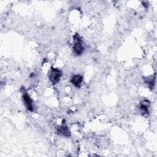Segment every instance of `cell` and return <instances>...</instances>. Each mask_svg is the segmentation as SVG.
I'll use <instances>...</instances> for the list:
<instances>
[{"instance_id": "6da1fadb", "label": "cell", "mask_w": 157, "mask_h": 157, "mask_svg": "<svg viewBox=\"0 0 157 157\" xmlns=\"http://www.w3.org/2000/svg\"><path fill=\"white\" fill-rule=\"evenodd\" d=\"M84 51V47L82 45V40L79 36L76 34L74 37L73 51L76 55H81Z\"/></svg>"}, {"instance_id": "7a4b0ae2", "label": "cell", "mask_w": 157, "mask_h": 157, "mask_svg": "<svg viewBox=\"0 0 157 157\" xmlns=\"http://www.w3.org/2000/svg\"><path fill=\"white\" fill-rule=\"evenodd\" d=\"M61 75L62 73L60 69L57 68H52L49 72V79L53 84H56L60 81Z\"/></svg>"}, {"instance_id": "3957f363", "label": "cell", "mask_w": 157, "mask_h": 157, "mask_svg": "<svg viewBox=\"0 0 157 157\" xmlns=\"http://www.w3.org/2000/svg\"><path fill=\"white\" fill-rule=\"evenodd\" d=\"M23 99L24 101V103L26 107V108L32 111L33 110V101L31 99V98L29 96V95L26 93H24L23 95Z\"/></svg>"}, {"instance_id": "277c9868", "label": "cell", "mask_w": 157, "mask_h": 157, "mask_svg": "<svg viewBox=\"0 0 157 157\" xmlns=\"http://www.w3.org/2000/svg\"><path fill=\"white\" fill-rule=\"evenodd\" d=\"M82 81H83V77L80 75H74L71 79V83L77 87L81 86Z\"/></svg>"}, {"instance_id": "5b68a950", "label": "cell", "mask_w": 157, "mask_h": 157, "mask_svg": "<svg viewBox=\"0 0 157 157\" xmlns=\"http://www.w3.org/2000/svg\"><path fill=\"white\" fill-rule=\"evenodd\" d=\"M139 108L142 115H147L148 114V103L147 101H144L143 102H142Z\"/></svg>"}, {"instance_id": "8992f818", "label": "cell", "mask_w": 157, "mask_h": 157, "mask_svg": "<svg viewBox=\"0 0 157 157\" xmlns=\"http://www.w3.org/2000/svg\"><path fill=\"white\" fill-rule=\"evenodd\" d=\"M57 131L60 134H61L64 136L68 137L70 136V131H69V129L68 128V127L65 125H62L61 127L58 128Z\"/></svg>"}]
</instances>
